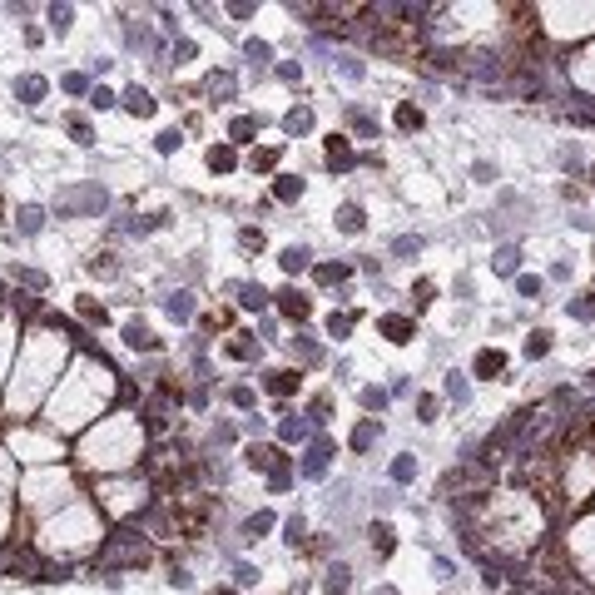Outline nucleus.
<instances>
[{
    "label": "nucleus",
    "mask_w": 595,
    "mask_h": 595,
    "mask_svg": "<svg viewBox=\"0 0 595 595\" xmlns=\"http://www.w3.org/2000/svg\"><path fill=\"white\" fill-rule=\"evenodd\" d=\"M104 571H124V566H144L149 561V540L144 536H134V531H115L110 540L99 546V556H94Z\"/></svg>",
    "instance_id": "1"
},
{
    "label": "nucleus",
    "mask_w": 595,
    "mask_h": 595,
    "mask_svg": "<svg viewBox=\"0 0 595 595\" xmlns=\"http://www.w3.org/2000/svg\"><path fill=\"white\" fill-rule=\"evenodd\" d=\"M55 203H60V213H94V208H104V189L99 184H85V189L60 194Z\"/></svg>",
    "instance_id": "2"
},
{
    "label": "nucleus",
    "mask_w": 595,
    "mask_h": 595,
    "mask_svg": "<svg viewBox=\"0 0 595 595\" xmlns=\"http://www.w3.org/2000/svg\"><path fill=\"white\" fill-rule=\"evenodd\" d=\"M471 372H476V377H486V382H496V377L506 372V352L481 347V352H476V362H471Z\"/></svg>",
    "instance_id": "3"
},
{
    "label": "nucleus",
    "mask_w": 595,
    "mask_h": 595,
    "mask_svg": "<svg viewBox=\"0 0 595 595\" xmlns=\"http://www.w3.org/2000/svg\"><path fill=\"white\" fill-rule=\"evenodd\" d=\"M328 457H333V442L317 437V442L308 447V457H303V476H322V471H328Z\"/></svg>",
    "instance_id": "4"
},
{
    "label": "nucleus",
    "mask_w": 595,
    "mask_h": 595,
    "mask_svg": "<svg viewBox=\"0 0 595 595\" xmlns=\"http://www.w3.org/2000/svg\"><path fill=\"white\" fill-rule=\"evenodd\" d=\"M382 333H387L392 343H412V338H417V322L402 317V313H387V317H382Z\"/></svg>",
    "instance_id": "5"
},
{
    "label": "nucleus",
    "mask_w": 595,
    "mask_h": 595,
    "mask_svg": "<svg viewBox=\"0 0 595 595\" xmlns=\"http://www.w3.org/2000/svg\"><path fill=\"white\" fill-rule=\"evenodd\" d=\"M45 89H50L45 75H20V80H15V99H20V104H40Z\"/></svg>",
    "instance_id": "6"
},
{
    "label": "nucleus",
    "mask_w": 595,
    "mask_h": 595,
    "mask_svg": "<svg viewBox=\"0 0 595 595\" xmlns=\"http://www.w3.org/2000/svg\"><path fill=\"white\" fill-rule=\"evenodd\" d=\"M278 308H283L288 317H298V322H303V317L313 313V303H308V298H303L298 288H283V293H278Z\"/></svg>",
    "instance_id": "7"
},
{
    "label": "nucleus",
    "mask_w": 595,
    "mask_h": 595,
    "mask_svg": "<svg viewBox=\"0 0 595 595\" xmlns=\"http://www.w3.org/2000/svg\"><path fill=\"white\" fill-rule=\"evenodd\" d=\"M124 110H129V115H139V120H149V115H154V94H149V89H139V85H134V89H124Z\"/></svg>",
    "instance_id": "8"
},
{
    "label": "nucleus",
    "mask_w": 595,
    "mask_h": 595,
    "mask_svg": "<svg viewBox=\"0 0 595 595\" xmlns=\"http://www.w3.org/2000/svg\"><path fill=\"white\" fill-rule=\"evenodd\" d=\"M367 540H372V551H377V556H392V546H397V536H392V526H387V521L367 526Z\"/></svg>",
    "instance_id": "9"
},
{
    "label": "nucleus",
    "mask_w": 595,
    "mask_h": 595,
    "mask_svg": "<svg viewBox=\"0 0 595 595\" xmlns=\"http://www.w3.org/2000/svg\"><path fill=\"white\" fill-rule=\"evenodd\" d=\"M263 387L273 392V397H288V392L298 387V372H288V367H283V372H263Z\"/></svg>",
    "instance_id": "10"
},
{
    "label": "nucleus",
    "mask_w": 595,
    "mask_h": 595,
    "mask_svg": "<svg viewBox=\"0 0 595 595\" xmlns=\"http://www.w3.org/2000/svg\"><path fill=\"white\" fill-rule=\"evenodd\" d=\"M328 164H333V169H352V164H357L343 134H333V139H328Z\"/></svg>",
    "instance_id": "11"
},
{
    "label": "nucleus",
    "mask_w": 595,
    "mask_h": 595,
    "mask_svg": "<svg viewBox=\"0 0 595 595\" xmlns=\"http://www.w3.org/2000/svg\"><path fill=\"white\" fill-rule=\"evenodd\" d=\"M268 298H273V293L258 288V283H243V288H238V303H243L248 313H263V308H268Z\"/></svg>",
    "instance_id": "12"
},
{
    "label": "nucleus",
    "mask_w": 595,
    "mask_h": 595,
    "mask_svg": "<svg viewBox=\"0 0 595 595\" xmlns=\"http://www.w3.org/2000/svg\"><path fill=\"white\" fill-rule=\"evenodd\" d=\"M268 486H273V492H288L293 486V461L278 452V461H273V471H268Z\"/></svg>",
    "instance_id": "13"
},
{
    "label": "nucleus",
    "mask_w": 595,
    "mask_h": 595,
    "mask_svg": "<svg viewBox=\"0 0 595 595\" xmlns=\"http://www.w3.org/2000/svg\"><path fill=\"white\" fill-rule=\"evenodd\" d=\"M338 229H343V234H362V229H367V219H362L357 203H343V208H338Z\"/></svg>",
    "instance_id": "14"
},
{
    "label": "nucleus",
    "mask_w": 595,
    "mask_h": 595,
    "mask_svg": "<svg viewBox=\"0 0 595 595\" xmlns=\"http://www.w3.org/2000/svg\"><path fill=\"white\" fill-rule=\"evenodd\" d=\"M278 263H283V273H303V268L313 263V253H308L303 243H293V248H283V258H278Z\"/></svg>",
    "instance_id": "15"
},
{
    "label": "nucleus",
    "mask_w": 595,
    "mask_h": 595,
    "mask_svg": "<svg viewBox=\"0 0 595 595\" xmlns=\"http://www.w3.org/2000/svg\"><path fill=\"white\" fill-rule=\"evenodd\" d=\"M15 224H20V234H40V229H45V208H40V203H25Z\"/></svg>",
    "instance_id": "16"
},
{
    "label": "nucleus",
    "mask_w": 595,
    "mask_h": 595,
    "mask_svg": "<svg viewBox=\"0 0 595 595\" xmlns=\"http://www.w3.org/2000/svg\"><path fill=\"white\" fill-rule=\"evenodd\" d=\"M372 442H377V417H367V422L352 426V452H367Z\"/></svg>",
    "instance_id": "17"
},
{
    "label": "nucleus",
    "mask_w": 595,
    "mask_h": 595,
    "mask_svg": "<svg viewBox=\"0 0 595 595\" xmlns=\"http://www.w3.org/2000/svg\"><path fill=\"white\" fill-rule=\"evenodd\" d=\"M234 164H238V154H234L229 144H213V149H208V169H219V174H229Z\"/></svg>",
    "instance_id": "18"
},
{
    "label": "nucleus",
    "mask_w": 595,
    "mask_h": 595,
    "mask_svg": "<svg viewBox=\"0 0 595 595\" xmlns=\"http://www.w3.org/2000/svg\"><path fill=\"white\" fill-rule=\"evenodd\" d=\"M268 531H273V511H258V516L243 521V540H258V536H268Z\"/></svg>",
    "instance_id": "19"
},
{
    "label": "nucleus",
    "mask_w": 595,
    "mask_h": 595,
    "mask_svg": "<svg viewBox=\"0 0 595 595\" xmlns=\"http://www.w3.org/2000/svg\"><path fill=\"white\" fill-rule=\"evenodd\" d=\"M347 585H352V571H347V566H333L328 580H322V590H328V595H347Z\"/></svg>",
    "instance_id": "20"
},
{
    "label": "nucleus",
    "mask_w": 595,
    "mask_h": 595,
    "mask_svg": "<svg viewBox=\"0 0 595 595\" xmlns=\"http://www.w3.org/2000/svg\"><path fill=\"white\" fill-rule=\"evenodd\" d=\"M253 134H258V120H253V115H238V120L229 124V139H234V144H248Z\"/></svg>",
    "instance_id": "21"
},
{
    "label": "nucleus",
    "mask_w": 595,
    "mask_h": 595,
    "mask_svg": "<svg viewBox=\"0 0 595 595\" xmlns=\"http://www.w3.org/2000/svg\"><path fill=\"white\" fill-rule=\"evenodd\" d=\"M253 471H273V461H278V452L273 447H248V457H243Z\"/></svg>",
    "instance_id": "22"
},
{
    "label": "nucleus",
    "mask_w": 595,
    "mask_h": 595,
    "mask_svg": "<svg viewBox=\"0 0 595 595\" xmlns=\"http://www.w3.org/2000/svg\"><path fill=\"white\" fill-rule=\"evenodd\" d=\"M124 343L139 347V352H149V347H154V333L144 328V322H129V328H124Z\"/></svg>",
    "instance_id": "23"
},
{
    "label": "nucleus",
    "mask_w": 595,
    "mask_h": 595,
    "mask_svg": "<svg viewBox=\"0 0 595 595\" xmlns=\"http://www.w3.org/2000/svg\"><path fill=\"white\" fill-rule=\"evenodd\" d=\"M283 129H288V134H308V129H313V110H288V115H283Z\"/></svg>",
    "instance_id": "24"
},
{
    "label": "nucleus",
    "mask_w": 595,
    "mask_h": 595,
    "mask_svg": "<svg viewBox=\"0 0 595 595\" xmlns=\"http://www.w3.org/2000/svg\"><path fill=\"white\" fill-rule=\"evenodd\" d=\"M516 263H521V248H496V258H492V268H496V273H516Z\"/></svg>",
    "instance_id": "25"
},
{
    "label": "nucleus",
    "mask_w": 595,
    "mask_h": 595,
    "mask_svg": "<svg viewBox=\"0 0 595 595\" xmlns=\"http://www.w3.org/2000/svg\"><path fill=\"white\" fill-rule=\"evenodd\" d=\"M347 273H352L347 263H317V283H343Z\"/></svg>",
    "instance_id": "26"
},
{
    "label": "nucleus",
    "mask_w": 595,
    "mask_h": 595,
    "mask_svg": "<svg viewBox=\"0 0 595 595\" xmlns=\"http://www.w3.org/2000/svg\"><path fill=\"white\" fill-rule=\"evenodd\" d=\"M397 129H422V110H417V104H397Z\"/></svg>",
    "instance_id": "27"
},
{
    "label": "nucleus",
    "mask_w": 595,
    "mask_h": 595,
    "mask_svg": "<svg viewBox=\"0 0 595 595\" xmlns=\"http://www.w3.org/2000/svg\"><path fill=\"white\" fill-rule=\"evenodd\" d=\"M298 194H303V179H288V174H283V179L273 184V199H283V203H293Z\"/></svg>",
    "instance_id": "28"
},
{
    "label": "nucleus",
    "mask_w": 595,
    "mask_h": 595,
    "mask_svg": "<svg viewBox=\"0 0 595 595\" xmlns=\"http://www.w3.org/2000/svg\"><path fill=\"white\" fill-rule=\"evenodd\" d=\"M546 352H551V333H540V328H536V333L526 338V357H546Z\"/></svg>",
    "instance_id": "29"
},
{
    "label": "nucleus",
    "mask_w": 595,
    "mask_h": 595,
    "mask_svg": "<svg viewBox=\"0 0 595 595\" xmlns=\"http://www.w3.org/2000/svg\"><path fill=\"white\" fill-rule=\"evenodd\" d=\"M278 431H283V442H303V437H308V422H303V417H283Z\"/></svg>",
    "instance_id": "30"
},
{
    "label": "nucleus",
    "mask_w": 595,
    "mask_h": 595,
    "mask_svg": "<svg viewBox=\"0 0 595 595\" xmlns=\"http://www.w3.org/2000/svg\"><path fill=\"white\" fill-rule=\"evenodd\" d=\"M243 55H248L253 65H268V60H273V50H268V40H248V45H243Z\"/></svg>",
    "instance_id": "31"
},
{
    "label": "nucleus",
    "mask_w": 595,
    "mask_h": 595,
    "mask_svg": "<svg viewBox=\"0 0 595 595\" xmlns=\"http://www.w3.org/2000/svg\"><path fill=\"white\" fill-rule=\"evenodd\" d=\"M164 308H169V317H194V298H189V293H174Z\"/></svg>",
    "instance_id": "32"
},
{
    "label": "nucleus",
    "mask_w": 595,
    "mask_h": 595,
    "mask_svg": "<svg viewBox=\"0 0 595 595\" xmlns=\"http://www.w3.org/2000/svg\"><path fill=\"white\" fill-rule=\"evenodd\" d=\"M288 347H293V357H298V362H317V357H322V352H317V343H308V338H293Z\"/></svg>",
    "instance_id": "33"
},
{
    "label": "nucleus",
    "mask_w": 595,
    "mask_h": 595,
    "mask_svg": "<svg viewBox=\"0 0 595 595\" xmlns=\"http://www.w3.org/2000/svg\"><path fill=\"white\" fill-rule=\"evenodd\" d=\"M303 536H308L303 516H288V526H283V540H288V546H303Z\"/></svg>",
    "instance_id": "34"
},
{
    "label": "nucleus",
    "mask_w": 595,
    "mask_h": 595,
    "mask_svg": "<svg viewBox=\"0 0 595 595\" xmlns=\"http://www.w3.org/2000/svg\"><path fill=\"white\" fill-rule=\"evenodd\" d=\"M347 120H352V129H357L362 139H372V134H377V124H372V115H362V110H347Z\"/></svg>",
    "instance_id": "35"
},
{
    "label": "nucleus",
    "mask_w": 595,
    "mask_h": 595,
    "mask_svg": "<svg viewBox=\"0 0 595 595\" xmlns=\"http://www.w3.org/2000/svg\"><path fill=\"white\" fill-rule=\"evenodd\" d=\"M392 253H397V258H412V253H422V238H417V234H402V238L392 243Z\"/></svg>",
    "instance_id": "36"
},
{
    "label": "nucleus",
    "mask_w": 595,
    "mask_h": 595,
    "mask_svg": "<svg viewBox=\"0 0 595 595\" xmlns=\"http://www.w3.org/2000/svg\"><path fill=\"white\" fill-rule=\"evenodd\" d=\"M70 20H75L70 6H50V30H70Z\"/></svg>",
    "instance_id": "37"
},
{
    "label": "nucleus",
    "mask_w": 595,
    "mask_h": 595,
    "mask_svg": "<svg viewBox=\"0 0 595 595\" xmlns=\"http://www.w3.org/2000/svg\"><path fill=\"white\" fill-rule=\"evenodd\" d=\"M362 407H367V412H382V407H387V392H382V387H362Z\"/></svg>",
    "instance_id": "38"
},
{
    "label": "nucleus",
    "mask_w": 595,
    "mask_h": 595,
    "mask_svg": "<svg viewBox=\"0 0 595 595\" xmlns=\"http://www.w3.org/2000/svg\"><path fill=\"white\" fill-rule=\"evenodd\" d=\"M566 313H571V317H580V322H585V317H595V298H580V303H575V298H571V303H566Z\"/></svg>",
    "instance_id": "39"
},
{
    "label": "nucleus",
    "mask_w": 595,
    "mask_h": 595,
    "mask_svg": "<svg viewBox=\"0 0 595 595\" xmlns=\"http://www.w3.org/2000/svg\"><path fill=\"white\" fill-rule=\"evenodd\" d=\"M412 476H417V461L412 457H397L392 461V481H412Z\"/></svg>",
    "instance_id": "40"
},
{
    "label": "nucleus",
    "mask_w": 595,
    "mask_h": 595,
    "mask_svg": "<svg viewBox=\"0 0 595 595\" xmlns=\"http://www.w3.org/2000/svg\"><path fill=\"white\" fill-rule=\"evenodd\" d=\"M89 273H104V278H115V273H120V263H115L110 253H99V258L89 263Z\"/></svg>",
    "instance_id": "41"
},
{
    "label": "nucleus",
    "mask_w": 595,
    "mask_h": 595,
    "mask_svg": "<svg viewBox=\"0 0 595 595\" xmlns=\"http://www.w3.org/2000/svg\"><path fill=\"white\" fill-rule=\"evenodd\" d=\"M447 397H452V402H466V377H461V372L447 377Z\"/></svg>",
    "instance_id": "42"
},
{
    "label": "nucleus",
    "mask_w": 595,
    "mask_h": 595,
    "mask_svg": "<svg viewBox=\"0 0 595 595\" xmlns=\"http://www.w3.org/2000/svg\"><path fill=\"white\" fill-rule=\"evenodd\" d=\"M328 333H333V338H347V333H352V317H347V313H343V317L333 313V317H328Z\"/></svg>",
    "instance_id": "43"
},
{
    "label": "nucleus",
    "mask_w": 595,
    "mask_h": 595,
    "mask_svg": "<svg viewBox=\"0 0 595 595\" xmlns=\"http://www.w3.org/2000/svg\"><path fill=\"white\" fill-rule=\"evenodd\" d=\"M208 94H219V99L234 94V75H213V80H208Z\"/></svg>",
    "instance_id": "44"
},
{
    "label": "nucleus",
    "mask_w": 595,
    "mask_h": 595,
    "mask_svg": "<svg viewBox=\"0 0 595 595\" xmlns=\"http://www.w3.org/2000/svg\"><path fill=\"white\" fill-rule=\"evenodd\" d=\"M89 104H94V110H110V104H115V89H89Z\"/></svg>",
    "instance_id": "45"
},
{
    "label": "nucleus",
    "mask_w": 595,
    "mask_h": 595,
    "mask_svg": "<svg viewBox=\"0 0 595 595\" xmlns=\"http://www.w3.org/2000/svg\"><path fill=\"white\" fill-rule=\"evenodd\" d=\"M516 293H521V298H540V278H531V273L516 278Z\"/></svg>",
    "instance_id": "46"
},
{
    "label": "nucleus",
    "mask_w": 595,
    "mask_h": 595,
    "mask_svg": "<svg viewBox=\"0 0 595 595\" xmlns=\"http://www.w3.org/2000/svg\"><path fill=\"white\" fill-rule=\"evenodd\" d=\"M184 139H179V129H164V134H159V154H174Z\"/></svg>",
    "instance_id": "47"
},
{
    "label": "nucleus",
    "mask_w": 595,
    "mask_h": 595,
    "mask_svg": "<svg viewBox=\"0 0 595 595\" xmlns=\"http://www.w3.org/2000/svg\"><path fill=\"white\" fill-rule=\"evenodd\" d=\"M278 164V149H258L253 154V169H273Z\"/></svg>",
    "instance_id": "48"
},
{
    "label": "nucleus",
    "mask_w": 595,
    "mask_h": 595,
    "mask_svg": "<svg viewBox=\"0 0 595 595\" xmlns=\"http://www.w3.org/2000/svg\"><path fill=\"white\" fill-rule=\"evenodd\" d=\"M238 243H243L248 253H253V248H263V229H243V234H238Z\"/></svg>",
    "instance_id": "49"
},
{
    "label": "nucleus",
    "mask_w": 595,
    "mask_h": 595,
    "mask_svg": "<svg viewBox=\"0 0 595 595\" xmlns=\"http://www.w3.org/2000/svg\"><path fill=\"white\" fill-rule=\"evenodd\" d=\"M417 417H422V422L437 417V397H417Z\"/></svg>",
    "instance_id": "50"
},
{
    "label": "nucleus",
    "mask_w": 595,
    "mask_h": 595,
    "mask_svg": "<svg viewBox=\"0 0 595 595\" xmlns=\"http://www.w3.org/2000/svg\"><path fill=\"white\" fill-rule=\"evenodd\" d=\"M60 85H65V89H70V94H85V89H89V80H85V75H65V80H60Z\"/></svg>",
    "instance_id": "51"
},
{
    "label": "nucleus",
    "mask_w": 595,
    "mask_h": 595,
    "mask_svg": "<svg viewBox=\"0 0 595 595\" xmlns=\"http://www.w3.org/2000/svg\"><path fill=\"white\" fill-rule=\"evenodd\" d=\"M229 352H234V357H258V347H253L248 338H238V343H229Z\"/></svg>",
    "instance_id": "52"
},
{
    "label": "nucleus",
    "mask_w": 595,
    "mask_h": 595,
    "mask_svg": "<svg viewBox=\"0 0 595 595\" xmlns=\"http://www.w3.org/2000/svg\"><path fill=\"white\" fill-rule=\"evenodd\" d=\"M229 402H234V407H253V387H234Z\"/></svg>",
    "instance_id": "53"
},
{
    "label": "nucleus",
    "mask_w": 595,
    "mask_h": 595,
    "mask_svg": "<svg viewBox=\"0 0 595 595\" xmlns=\"http://www.w3.org/2000/svg\"><path fill=\"white\" fill-rule=\"evenodd\" d=\"M328 407H333V402H328V397H317V402H313V407H308V417H313V422H328Z\"/></svg>",
    "instance_id": "54"
},
{
    "label": "nucleus",
    "mask_w": 595,
    "mask_h": 595,
    "mask_svg": "<svg viewBox=\"0 0 595 595\" xmlns=\"http://www.w3.org/2000/svg\"><path fill=\"white\" fill-rule=\"evenodd\" d=\"M174 60H179V65L194 60V40H179V45H174Z\"/></svg>",
    "instance_id": "55"
},
{
    "label": "nucleus",
    "mask_w": 595,
    "mask_h": 595,
    "mask_svg": "<svg viewBox=\"0 0 595 595\" xmlns=\"http://www.w3.org/2000/svg\"><path fill=\"white\" fill-rule=\"evenodd\" d=\"M15 278H20V283H30V288H40V283H45V278L35 273V268H15Z\"/></svg>",
    "instance_id": "56"
},
{
    "label": "nucleus",
    "mask_w": 595,
    "mask_h": 595,
    "mask_svg": "<svg viewBox=\"0 0 595 595\" xmlns=\"http://www.w3.org/2000/svg\"><path fill=\"white\" fill-rule=\"evenodd\" d=\"M70 134H75L80 144H89V124H85V120H70Z\"/></svg>",
    "instance_id": "57"
},
{
    "label": "nucleus",
    "mask_w": 595,
    "mask_h": 595,
    "mask_svg": "<svg viewBox=\"0 0 595 595\" xmlns=\"http://www.w3.org/2000/svg\"><path fill=\"white\" fill-rule=\"evenodd\" d=\"M80 313H85L89 322H104V308H94V303H80Z\"/></svg>",
    "instance_id": "58"
},
{
    "label": "nucleus",
    "mask_w": 595,
    "mask_h": 595,
    "mask_svg": "<svg viewBox=\"0 0 595 595\" xmlns=\"http://www.w3.org/2000/svg\"><path fill=\"white\" fill-rule=\"evenodd\" d=\"M234 575H238V585H253V580H258V571H253V566H238Z\"/></svg>",
    "instance_id": "59"
},
{
    "label": "nucleus",
    "mask_w": 595,
    "mask_h": 595,
    "mask_svg": "<svg viewBox=\"0 0 595 595\" xmlns=\"http://www.w3.org/2000/svg\"><path fill=\"white\" fill-rule=\"evenodd\" d=\"M0 213H6V203H0Z\"/></svg>",
    "instance_id": "60"
}]
</instances>
